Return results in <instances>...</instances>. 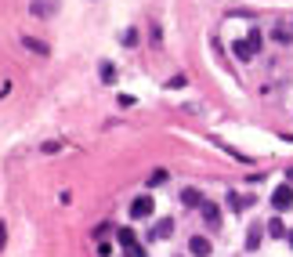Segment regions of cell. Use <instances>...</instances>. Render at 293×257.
Masks as SVG:
<instances>
[{
  "instance_id": "19",
  "label": "cell",
  "mask_w": 293,
  "mask_h": 257,
  "mask_svg": "<svg viewBox=\"0 0 293 257\" xmlns=\"http://www.w3.org/2000/svg\"><path fill=\"white\" fill-rule=\"evenodd\" d=\"M170 91H178V87H185V76H170V83H166Z\"/></svg>"
},
{
  "instance_id": "3",
  "label": "cell",
  "mask_w": 293,
  "mask_h": 257,
  "mask_svg": "<svg viewBox=\"0 0 293 257\" xmlns=\"http://www.w3.org/2000/svg\"><path fill=\"white\" fill-rule=\"evenodd\" d=\"M152 196H138L134 203H131V221H141V218H149V214H152Z\"/></svg>"
},
{
  "instance_id": "7",
  "label": "cell",
  "mask_w": 293,
  "mask_h": 257,
  "mask_svg": "<svg viewBox=\"0 0 293 257\" xmlns=\"http://www.w3.org/2000/svg\"><path fill=\"white\" fill-rule=\"evenodd\" d=\"M188 250H192L196 257H210L214 246H210V239H206V236H192V239H188Z\"/></svg>"
},
{
  "instance_id": "11",
  "label": "cell",
  "mask_w": 293,
  "mask_h": 257,
  "mask_svg": "<svg viewBox=\"0 0 293 257\" xmlns=\"http://www.w3.org/2000/svg\"><path fill=\"white\" fill-rule=\"evenodd\" d=\"M261 236H264V232H261V225L250 228V232H246V250H257V246H261Z\"/></svg>"
},
{
  "instance_id": "12",
  "label": "cell",
  "mask_w": 293,
  "mask_h": 257,
  "mask_svg": "<svg viewBox=\"0 0 293 257\" xmlns=\"http://www.w3.org/2000/svg\"><path fill=\"white\" fill-rule=\"evenodd\" d=\"M166 178H170V170L159 167V170H152V174H149V185H152V189H156V185H166Z\"/></svg>"
},
{
  "instance_id": "1",
  "label": "cell",
  "mask_w": 293,
  "mask_h": 257,
  "mask_svg": "<svg viewBox=\"0 0 293 257\" xmlns=\"http://www.w3.org/2000/svg\"><path fill=\"white\" fill-rule=\"evenodd\" d=\"M272 206H275V210H289V206H293V185H289V181L272 192Z\"/></svg>"
},
{
  "instance_id": "16",
  "label": "cell",
  "mask_w": 293,
  "mask_h": 257,
  "mask_svg": "<svg viewBox=\"0 0 293 257\" xmlns=\"http://www.w3.org/2000/svg\"><path fill=\"white\" fill-rule=\"evenodd\" d=\"M272 40H279V44H286V40H289V29H272Z\"/></svg>"
},
{
  "instance_id": "9",
  "label": "cell",
  "mask_w": 293,
  "mask_h": 257,
  "mask_svg": "<svg viewBox=\"0 0 293 257\" xmlns=\"http://www.w3.org/2000/svg\"><path fill=\"white\" fill-rule=\"evenodd\" d=\"M181 203H185V206H203L206 199L199 196V189H181Z\"/></svg>"
},
{
  "instance_id": "17",
  "label": "cell",
  "mask_w": 293,
  "mask_h": 257,
  "mask_svg": "<svg viewBox=\"0 0 293 257\" xmlns=\"http://www.w3.org/2000/svg\"><path fill=\"white\" fill-rule=\"evenodd\" d=\"M123 250H127V257H145V250H141L138 243H131V246H123Z\"/></svg>"
},
{
  "instance_id": "5",
  "label": "cell",
  "mask_w": 293,
  "mask_h": 257,
  "mask_svg": "<svg viewBox=\"0 0 293 257\" xmlns=\"http://www.w3.org/2000/svg\"><path fill=\"white\" fill-rule=\"evenodd\" d=\"M18 44H22L26 51H33V55H40V58H44V55H51V48L44 44V40H36V36H18Z\"/></svg>"
},
{
  "instance_id": "14",
  "label": "cell",
  "mask_w": 293,
  "mask_h": 257,
  "mask_svg": "<svg viewBox=\"0 0 293 257\" xmlns=\"http://www.w3.org/2000/svg\"><path fill=\"white\" fill-rule=\"evenodd\" d=\"M119 243H123V246H131V243H138L134 228H119Z\"/></svg>"
},
{
  "instance_id": "15",
  "label": "cell",
  "mask_w": 293,
  "mask_h": 257,
  "mask_svg": "<svg viewBox=\"0 0 293 257\" xmlns=\"http://www.w3.org/2000/svg\"><path fill=\"white\" fill-rule=\"evenodd\" d=\"M246 40H250V48H254V51H261V29H250Z\"/></svg>"
},
{
  "instance_id": "2",
  "label": "cell",
  "mask_w": 293,
  "mask_h": 257,
  "mask_svg": "<svg viewBox=\"0 0 293 257\" xmlns=\"http://www.w3.org/2000/svg\"><path fill=\"white\" fill-rule=\"evenodd\" d=\"M29 11H33L36 18H55V15H58V0H33Z\"/></svg>"
},
{
  "instance_id": "21",
  "label": "cell",
  "mask_w": 293,
  "mask_h": 257,
  "mask_svg": "<svg viewBox=\"0 0 293 257\" xmlns=\"http://www.w3.org/2000/svg\"><path fill=\"white\" fill-rule=\"evenodd\" d=\"M286 181H289V185H293V167H289V170H286Z\"/></svg>"
},
{
  "instance_id": "18",
  "label": "cell",
  "mask_w": 293,
  "mask_h": 257,
  "mask_svg": "<svg viewBox=\"0 0 293 257\" xmlns=\"http://www.w3.org/2000/svg\"><path fill=\"white\" fill-rule=\"evenodd\" d=\"M123 44L134 48V44H138V33H134V29H127V33H123Z\"/></svg>"
},
{
  "instance_id": "8",
  "label": "cell",
  "mask_w": 293,
  "mask_h": 257,
  "mask_svg": "<svg viewBox=\"0 0 293 257\" xmlns=\"http://www.w3.org/2000/svg\"><path fill=\"white\" fill-rule=\"evenodd\" d=\"M232 51H235V58H239V62H250V58L257 55L254 48H250V40H235V48H232Z\"/></svg>"
},
{
  "instance_id": "20",
  "label": "cell",
  "mask_w": 293,
  "mask_h": 257,
  "mask_svg": "<svg viewBox=\"0 0 293 257\" xmlns=\"http://www.w3.org/2000/svg\"><path fill=\"white\" fill-rule=\"evenodd\" d=\"M4 239H8V225L0 221V250H4Z\"/></svg>"
},
{
  "instance_id": "13",
  "label": "cell",
  "mask_w": 293,
  "mask_h": 257,
  "mask_svg": "<svg viewBox=\"0 0 293 257\" xmlns=\"http://www.w3.org/2000/svg\"><path fill=\"white\" fill-rule=\"evenodd\" d=\"M98 76H102L105 83H112V80H116V65H112V62H102V65H98Z\"/></svg>"
},
{
  "instance_id": "4",
  "label": "cell",
  "mask_w": 293,
  "mask_h": 257,
  "mask_svg": "<svg viewBox=\"0 0 293 257\" xmlns=\"http://www.w3.org/2000/svg\"><path fill=\"white\" fill-rule=\"evenodd\" d=\"M199 210H203V221L210 225V228H221V206H217V203H210V199H206Z\"/></svg>"
},
{
  "instance_id": "10",
  "label": "cell",
  "mask_w": 293,
  "mask_h": 257,
  "mask_svg": "<svg viewBox=\"0 0 293 257\" xmlns=\"http://www.w3.org/2000/svg\"><path fill=\"white\" fill-rule=\"evenodd\" d=\"M264 228H268V236H272V239H282V236H289V232H286V225H282V218H272Z\"/></svg>"
},
{
  "instance_id": "6",
  "label": "cell",
  "mask_w": 293,
  "mask_h": 257,
  "mask_svg": "<svg viewBox=\"0 0 293 257\" xmlns=\"http://www.w3.org/2000/svg\"><path fill=\"white\" fill-rule=\"evenodd\" d=\"M174 236V218H159V225L149 232V239H170Z\"/></svg>"
},
{
  "instance_id": "22",
  "label": "cell",
  "mask_w": 293,
  "mask_h": 257,
  "mask_svg": "<svg viewBox=\"0 0 293 257\" xmlns=\"http://www.w3.org/2000/svg\"><path fill=\"white\" fill-rule=\"evenodd\" d=\"M286 239H289V246H293V232H289V236H286Z\"/></svg>"
}]
</instances>
